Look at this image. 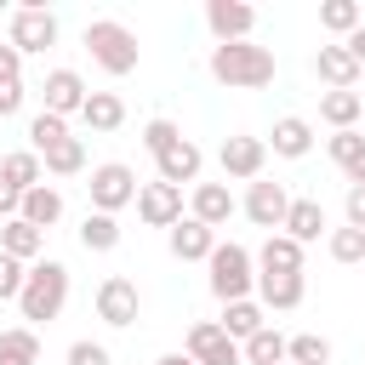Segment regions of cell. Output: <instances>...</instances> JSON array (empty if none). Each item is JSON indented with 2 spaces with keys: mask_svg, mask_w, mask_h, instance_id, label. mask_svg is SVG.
<instances>
[{
  "mask_svg": "<svg viewBox=\"0 0 365 365\" xmlns=\"http://www.w3.org/2000/svg\"><path fill=\"white\" fill-rule=\"evenodd\" d=\"M205 68H211V80H217V86H228V91H262V86H274V51H268V46H257V40L211 46Z\"/></svg>",
  "mask_w": 365,
  "mask_h": 365,
  "instance_id": "cell-1",
  "label": "cell"
},
{
  "mask_svg": "<svg viewBox=\"0 0 365 365\" xmlns=\"http://www.w3.org/2000/svg\"><path fill=\"white\" fill-rule=\"evenodd\" d=\"M205 285L211 297L228 308V302H245L257 291V251H245L240 240H217L211 262H205Z\"/></svg>",
  "mask_w": 365,
  "mask_h": 365,
  "instance_id": "cell-2",
  "label": "cell"
},
{
  "mask_svg": "<svg viewBox=\"0 0 365 365\" xmlns=\"http://www.w3.org/2000/svg\"><path fill=\"white\" fill-rule=\"evenodd\" d=\"M63 308H68V268H63L57 257H40V262L29 268V279H23L17 314H23L29 325H51Z\"/></svg>",
  "mask_w": 365,
  "mask_h": 365,
  "instance_id": "cell-3",
  "label": "cell"
},
{
  "mask_svg": "<svg viewBox=\"0 0 365 365\" xmlns=\"http://www.w3.org/2000/svg\"><path fill=\"white\" fill-rule=\"evenodd\" d=\"M86 51H91V63H97L103 74H114V80H125V74L137 68V57H143L137 34H131L125 23H114V17L86 23Z\"/></svg>",
  "mask_w": 365,
  "mask_h": 365,
  "instance_id": "cell-4",
  "label": "cell"
},
{
  "mask_svg": "<svg viewBox=\"0 0 365 365\" xmlns=\"http://www.w3.org/2000/svg\"><path fill=\"white\" fill-rule=\"evenodd\" d=\"M137 171L125 165V160H103V165H91V182H86V194H91V211H108V217H120L125 205H137Z\"/></svg>",
  "mask_w": 365,
  "mask_h": 365,
  "instance_id": "cell-5",
  "label": "cell"
},
{
  "mask_svg": "<svg viewBox=\"0 0 365 365\" xmlns=\"http://www.w3.org/2000/svg\"><path fill=\"white\" fill-rule=\"evenodd\" d=\"M217 165H222V182H257V177H262V165H268V143H262V137L234 131V137H222Z\"/></svg>",
  "mask_w": 365,
  "mask_h": 365,
  "instance_id": "cell-6",
  "label": "cell"
},
{
  "mask_svg": "<svg viewBox=\"0 0 365 365\" xmlns=\"http://www.w3.org/2000/svg\"><path fill=\"white\" fill-rule=\"evenodd\" d=\"M182 354L194 359V365H245V354H240V342L217 325V319H194L188 325V342H182Z\"/></svg>",
  "mask_w": 365,
  "mask_h": 365,
  "instance_id": "cell-7",
  "label": "cell"
},
{
  "mask_svg": "<svg viewBox=\"0 0 365 365\" xmlns=\"http://www.w3.org/2000/svg\"><path fill=\"white\" fill-rule=\"evenodd\" d=\"M6 46H17L23 57H34V51L57 46V17H51L46 6H17V11H11V23H6Z\"/></svg>",
  "mask_w": 365,
  "mask_h": 365,
  "instance_id": "cell-8",
  "label": "cell"
},
{
  "mask_svg": "<svg viewBox=\"0 0 365 365\" xmlns=\"http://www.w3.org/2000/svg\"><path fill=\"white\" fill-rule=\"evenodd\" d=\"M137 314H143V291H137V279L108 274V279L97 285V319L114 325V331H125V325H137Z\"/></svg>",
  "mask_w": 365,
  "mask_h": 365,
  "instance_id": "cell-9",
  "label": "cell"
},
{
  "mask_svg": "<svg viewBox=\"0 0 365 365\" xmlns=\"http://www.w3.org/2000/svg\"><path fill=\"white\" fill-rule=\"evenodd\" d=\"M240 211H245L257 228L279 234V228H285V211H291V194H285V182H268V177H257V182H245V200H240Z\"/></svg>",
  "mask_w": 365,
  "mask_h": 365,
  "instance_id": "cell-10",
  "label": "cell"
},
{
  "mask_svg": "<svg viewBox=\"0 0 365 365\" xmlns=\"http://www.w3.org/2000/svg\"><path fill=\"white\" fill-rule=\"evenodd\" d=\"M200 171H205V148H200L194 137H177V143L154 160V177H160V182H171V188H194V182H200Z\"/></svg>",
  "mask_w": 365,
  "mask_h": 365,
  "instance_id": "cell-11",
  "label": "cell"
},
{
  "mask_svg": "<svg viewBox=\"0 0 365 365\" xmlns=\"http://www.w3.org/2000/svg\"><path fill=\"white\" fill-rule=\"evenodd\" d=\"M137 217H143L148 228H165V234H171V228L188 217V211H182V188L160 182V177H154V182H143V188H137Z\"/></svg>",
  "mask_w": 365,
  "mask_h": 365,
  "instance_id": "cell-12",
  "label": "cell"
},
{
  "mask_svg": "<svg viewBox=\"0 0 365 365\" xmlns=\"http://www.w3.org/2000/svg\"><path fill=\"white\" fill-rule=\"evenodd\" d=\"M205 29H211L217 46H234V40H251L257 11L245 0H205Z\"/></svg>",
  "mask_w": 365,
  "mask_h": 365,
  "instance_id": "cell-13",
  "label": "cell"
},
{
  "mask_svg": "<svg viewBox=\"0 0 365 365\" xmlns=\"http://www.w3.org/2000/svg\"><path fill=\"white\" fill-rule=\"evenodd\" d=\"M314 74H319V86H325V91H354L365 68L342 51V40H331V46H319V51H314Z\"/></svg>",
  "mask_w": 365,
  "mask_h": 365,
  "instance_id": "cell-14",
  "label": "cell"
},
{
  "mask_svg": "<svg viewBox=\"0 0 365 365\" xmlns=\"http://www.w3.org/2000/svg\"><path fill=\"white\" fill-rule=\"evenodd\" d=\"M40 97H46V114H63V120H68V114H80V108H86V97H91V91H86V80H80L74 68H51V74H46V86H40Z\"/></svg>",
  "mask_w": 365,
  "mask_h": 365,
  "instance_id": "cell-15",
  "label": "cell"
},
{
  "mask_svg": "<svg viewBox=\"0 0 365 365\" xmlns=\"http://www.w3.org/2000/svg\"><path fill=\"white\" fill-rule=\"evenodd\" d=\"M234 211H240V200L228 194V182H194L188 188V217H200L205 228H222Z\"/></svg>",
  "mask_w": 365,
  "mask_h": 365,
  "instance_id": "cell-16",
  "label": "cell"
},
{
  "mask_svg": "<svg viewBox=\"0 0 365 365\" xmlns=\"http://www.w3.org/2000/svg\"><path fill=\"white\" fill-rule=\"evenodd\" d=\"M165 245H171L177 262H211V251H217V228H205L200 217H182V222L165 234Z\"/></svg>",
  "mask_w": 365,
  "mask_h": 365,
  "instance_id": "cell-17",
  "label": "cell"
},
{
  "mask_svg": "<svg viewBox=\"0 0 365 365\" xmlns=\"http://www.w3.org/2000/svg\"><path fill=\"white\" fill-rule=\"evenodd\" d=\"M302 297H308V279H302V274H262V268H257V302H262V308L291 314V308H302Z\"/></svg>",
  "mask_w": 365,
  "mask_h": 365,
  "instance_id": "cell-18",
  "label": "cell"
},
{
  "mask_svg": "<svg viewBox=\"0 0 365 365\" xmlns=\"http://www.w3.org/2000/svg\"><path fill=\"white\" fill-rule=\"evenodd\" d=\"M262 143H268L279 160H302V154L314 148V125H308L302 114H279V120H274V131H268Z\"/></svg>",
  "mask_w": 365,
  "mask_h": 365,
  "instance_id": "cell-19",
  "label": "cell"
},
{
  "mask_svg": "<svg viewBox=\"0 0 365 365\" xmlns=\"http://www.w3.org/2000/svg\"><path fill=\"white\" fill-rule=\"evenodd\" d=\"M80 125H86V131H97V137L120 131V125H125V97H120V91H91V97H86V108H80Z\"/></svg>",
  "mask_w": 365,
  "mask_h": 365,
  "instance_id": "cell-20",
  "label": "cell"
},
{
  "mask_svg": "<svg viewBox=\"0 0 365 365\" xmlns=\"http://www.w3.org/2000/svg\"><path fill=\"white\" fill-rule=\"evenodd\" d=\"M279 234H291L297 245H314L319 234H331V217H325V205L319 200H291V211H285V228Z\"/></svg>",
  "mask_w": 365,
  "mask_h": 365,
  "instance_id": "cell-21",
  "label": "cell"
},
{
  "mask_svg": "<svg viewBox=\"0 0 365 365\" xmlns=\"http://www.w3.org/2000/svg\"><path fill=\"white\" fill-rule=\"evenodd\" d=\"M23 222H34L40 234H51L57 222H63V188H51V182H40V188H29L23 194V211H17Z\"/></svg>",
  "mask_w": 365,
  "mask_h": 365,
  "instance_id": "cell-22",
  "label": "cell"
},
{
  "mask_svg": "<svg viewBox=\"0 0 365 365\" xmlns=\"http://www.w3.org/2000/svg\"><path fill=\"white\" fill-rule=\"evenodd\" d=\"M0 251L34 268V262H40V251H46V234H40L34 222H23V217H11V222H0Z\"/></svg>",
  "mask_w": 365,
  "mask_h": 365,
  "instance_id": "cell-23",
  "label": "cell"
},
{
  "mask_svg": "<svg viewBox=\"0 0 365 365\" xmlns=\"http://www.w3.org/2000/svg\"><path fill=\"white\" fill-rule=\"evenodd\" d=\"M359 114H365L359 91H319V120L331 131H359Z\"/></svg>",
  "mask_w": 365,
  "mask_h": 365,
  "instance_id": "cell-24",
  "label": "cell"
},
{
  "mask_svg": "<svg viewBox=\"0 0 365 365\" xmlns=\"http://www.w3.org/2000/svg\"><path fill=\"white\" fill-rule=\"evenodd\" d=\"M302 251L308 245H297L291 234H268L262 251H257V268L262 274H302Z\"/></svg>",
  "mask_w": 365,
  "mask_h": 365,
  "instance_id": "cell-25",
  "label": "cell"
},
{
  "mask_svg": "<svg viewBox=\"0 0 365 365\" xmlns=\"http://www.w3.org/2000/svg\"><path fill=\"white\" fill-rule=\"evenodd\" d=\"M217 325H222V331H228V336H234V342L245 348V342H251V336H257V331L268 325V308H262L257 297H245V302H228Z\"/></svg>",
  "mask_w": 365,
  "mask_h": 365,
  "instance_id": "cell-26",
  "label": "cell"
},
{
  "mask_svg": "<svg viewBox=\"0 0 365 365\" xmlns=\"http://www.w3.org/2000/svg\"><path fill=\"white\" fill-rule=\"evenodd\" d=\"M0 177H6L17 194H29V188H40V182H46V165H40V154H34V148H11V154L0 160Z\"/></svg>",
  "mask_w": 365,
  "mask_h": 365,
  "instance_id": "cell-27",
  "label": "cell"
},
{
  "mask_svg": "<svg viewBox=\"0 0 365 365\" xmlns=\"http://www.w3.org/2000/svg\"><path fill=\"white\" fill-rule=\"evenodd\" d=\"M0 365H40V336H34V325L0 331Z\"/></svg>",
  "mask_w": 365,
  "mask_h": 365,
  "instance_id": "cell-28",
  "label": "cell"
},
{
  "mask_svg": "<svg viewBox=\"0 0 365 365\" xmlns=\"http://www.w3.org/2000/svg\"><path fill=\"white\" fill-rule=\"evenodd\" d=\"M80 245L86 251H114L120 245V217H108V211H86V222H80Z\"/></svg>",
  "mask_w": 365,
  "mask_h": 365,
  "instance_id": "cell-29",
  "label": "cell"
},
{
  "mask_svg": "<svg viewBox=\"0 0 365 365\" xmlns=\"http://www.w3.org/2000/svg\"><path fill=\"white\" fill-rule=\"evenodd\" d=\"M40 165H46L51 177H80V171H86V143H80V137H63L57 148L40 154Z\"/></svg>",
  "mask_w": 365,
  "mask_h": 365,
  "instance_id": "cell-30",
  "label": "cell"
},
{
  "mask_svg": "<svg viewBox=\"0 0 365 365\" xmlns=\"http://www.w3.org/2000/svg\"><path fill=\"white\" fill-rule=\"evenodd\" d=\"M285 348H291V336H279L274 325H262L240 354H245V365H285Z\"/></svg>",
  "mask_w": 365,
  "mask_h": 365,
  "instance_id": "cell-31",
  "label": "cell"
},
{
  "mask_svg": "<svg viewBox=\"0 0 365 365\" xmlns=\"http://www.w3.org/2000/svg\"><path fill=\"white\" fill-rule=\"evenodd\" d=\"M359 23H365L359 0H325V6H319V29H331V34H342V40H348Z\"/></svg>",
  "mask_w": 365,
  "mask_h": 365,
  "instance_id": "cell-32",
  "label": "cell"
},
{
  "mask_svg": "<svg viewBox=\"0 0 365 365\" xmlns=\"http://www.w3.org/2000/svg\"><path fill=\"white\" fill-rule=\"evenodd\" d=\"M63 137H74L63 114H46V108H40V114L29 120V148H34V154H46V148H57Z\"/></svg>",
  "mask_w": 365,
  "mask_h": 365,
  "instance_id": "cell-33",
  "label": "cell"
},
{
  "mask_svg": "<svg viewBox=\"0 0 365 365\" xmlns=\"http://www.w3.org/2000/svg\"><path fill=\"white\" fill-rule=\"evenodd\" d=\"M285 365H331V342H325L319 331H302V336H291Z\"/></svg>",
  "mask_w": 365,
  "mask_h": 365,
  "instance_id": "cell-34",
  "label": "cell"
},
{
  "mask_svg": "<svg viewBox=\"0 0 365 365\" xmlns=\"http://www.w3.org/2000/svg\"><path fill=\"white\" fill-rule=\"evenodd\" d=\"M325 251H331V262H342V268H348V262H365V234L342 222V228L325 234Z\"/></svg>",
  "mask_w": 365,
  "mask_h": 365,
  "instance_id": "cell-35",
  "label": "cell"
},
{
  "mask_svg": "<svg viewBox=\"0 0 365 365\" xmlns=\"http://www.w3.org/2000/svg\"><path fill=\"white\" fill-rule=\"evenodd\" d=\"M177 137H182V125H177V120H165V114H154V120L143 125V148H148L154 160H160V154H165Z\"/></svg>",
  "mask_w": 365,
  "mask_h": 365,
  "instance_id": "cell-36",
  "label": "cell"
},
{
  "mask_svg": "<svg viewBox=\"0 0 365 365\" xmlns=\"http://www.w3.org/2000/svg\"><path fill=\"white\" fill-rule=\"evenodd\" d=\"M23 279H29V262H17V257L0 251V302H17L23 297Z\"/></svg>",
  "mask_w": 365,
  "mask_h": 365,
  "instance_id": "cell-37",
  "label": "cell"
},
{
  "mask_svg": "<svg viewBox=\"0 0 365 365\" xmlns=\"http://www.w3.org/2000/svg\"><path fill=\"white\" fill-rule=\"evenodd\" d=\"M359 148H365V137H359V131H331V143H325V154L336 160V171H342V165H348Z\"/></svg>",
  "mask_w": 365,
  "mask_h": 365,
  "instance_id": "cell-38",
  "label": "cell"
},
{
  "mask_svg": "<svg viewBox=\"0 0 365 365\" xmlns=\"http://www.w3.org/2000/svg\"><path fill=\"white\" fill-rule=\"evenodd\" d=\"M68 365H114V354L103 348V342H68Z\"/></svg>",
  "mask_w": 365,
  "mask_h": 365,
  "instance_id": "cell-39",
  "label": "cell"
},
{
  "mask_svg": "<svg viewBox=\"0 0 365 365\" xmlns=\"http://www.w3.org/2000/svg\"><path fill=\"white\" fill-rule=\"evenodd\" d=\"M23 80H0V120H11V114H23Z\"/></svg>",
  "mask_w": 365,
  "mask_h": 365,
  "instance_id": "cell-40",
  "label": "cell"
},
{
  "mask_svg": "<svg viewBox=\"0 0 365 365\" xmlns=\"http://www.w3.org/2000/svg\"><path fill=\"white\" fill-rule=\"evenodd\" d=\"M342 211H348V228H359V234H365V188H348Z\"/></svg>",
  "mask_w": 365,
  "mask_h": 365,
  "instance_id": "cell-41",
  "label": "cell"
},
{
  "mask_svg": "<svg viewBox=\"0 0 365 365\" xmlns=\"http://www.w3.org/2000/svg\"><path fill=\"white\" fill-rule=\"evenodd\" d=\"M0 80H23V51L17 46H0Z\"/></svg>",
  "mask_w": 365,
  "mask_h": 365,
  "instance_id": "cell-42",
  "label": "cell"
},
{
  "mask_svg": "<svg viewBox=\"0 0 365 365\" xmlns=\"http://www.w3.org/2000/svg\"><path fill=\"white\" fill-rule=\"evenodd\" d=\"M17 211H23V194H17V188H11L6 177H0V222H11Z\"/></svg>",
  "mask_w": 365,
  "mask_h": 365,
  "instance_id": "cell-43",
  "label": "cell"
},
{
  "mask_svg": "<svg viewBox=\"0 0 365 365\" xmlns=\"http://www.w3.org/2000/svg\"><path fill=\"white\" fill-rule=\"evenodd\" d=\"M342 51H348V57H354V63L365 68V23H359V29H354V34L342 40Z\"/></svg>",
  "mask_w": 365,
  "mask_h": 365,
  "instance_id": "cell-44",
  "label": "cell"
},
{
  "mask_svg": "<svg viewBox=\"0 0 365 365\" xmlns=\"http://www.w3.org/2000/svg\"><path fill=\"white\" fill-rule=\"evenodd\" d=\"M154 365H194V359H188V354H160Z\"/></svg>",
  "mask_w": 365,
  "mask_h": 365,
  "instance_id": "cell-45",
  "label": "cell"
}]
</instances>
